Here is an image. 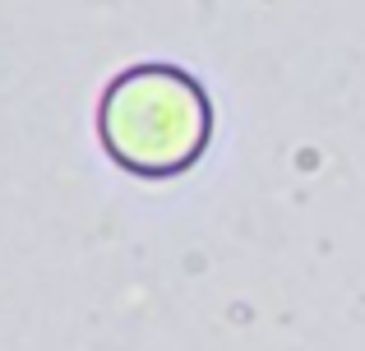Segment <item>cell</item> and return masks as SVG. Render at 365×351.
<instances>
[{
	"instance_id": "obj_1",
	"label": "cell",
	"mask_w": 365,
	"mask_h": 351,
	"mask_svg": "<svg viewBox=\"0 0 365 351\" xmlns=\"http://www.w3.org/2000/svg\"><path fill=\"white\" fill-rule=\"evenodd\" d=\"M213 107L199 79L176 65H130L98 102V135L134 176H176L204 153Z\"/></svg>"
}]
</instances>
